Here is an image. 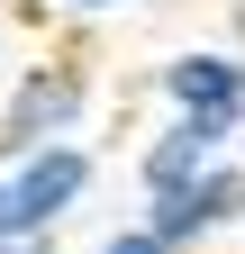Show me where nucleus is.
Instances as JSON below:
<instances>
[{
  "mask_svg": "<svg viewBox=\"0 0 245 254\" xmlns=\"http://www.w3.org/2000/svg\"><path fill=\"white\" fill-rule=\"evenodd\" d=\"M82 118H91V73L73 55H46L27 64L0 100V164H27L46 145H82Z\"/></svg>",
  "mask_w": 245,
  "mask_h": 254,
  "instance_id": "1",
  "label": "nucleus"
},
{
  "mask_svg": "<svg viewBox=\"0 0 245 254\" xmlns=\"http://www.w3.org/2000/svg\"><path fill=\"white\" fill-rule=\"evenodd\" d=\"M91 145H46L27 164H0V245H27V236H55L64 218L91 200Z\"/></svg>",
  "mask_w": 245,
  "mask_h": 254,
  "instance_id": "2",
  "label": "nucleus"
},
{
  "mask_svg": "<svg viewBox=\"0 0 245 254\" xmlns=\"http://www.w3.org/2000/svg\"><path fill=\"white\" fill-rule=\"evenodd\" d=\"M145 227H155L164 245H182V254L218 245L227 227H245V164L227 154L218 173H200V182H182V190H164V200H145Z\"/></svg>",
  "mask_w": 245,
  "mask_h": 254,
  "instance_id": "3",
  "label": "nucleus"
},
{
  "mask_svg": "<svg viewBox=\"0 0 245 254\" xmlns=\"http://www.w3.org/2000/svg\"><path fill=\"white\" fill-rule=\"evenodd\" d=\"M227 154H236V127H227V118H182V109H164V127L136 145V190H145V200H164V190L218 173Z\"/></svg>",
  "mask_w": 245,
  "mask_h": 254,
  "instance_id": "4",
  "label": "nucleus"
},
{
  "mask_svg": "<svg viewBox=\"0 0 245 254\" xmlns=\"http://www.w3.org/2000/svg\"><path fill=\"white\" fill-rule=\"evenodd\" d=\"M155 91H164V109H182V118L245 127V55H227V46H191V55L155 64Z\"/></svg>",
  "mask_w": 245,
  "mask_h": 254,
  "instance_id": "5",
  "label": "nucleus"
},
{
  "mask_svg": "<svg viewBox=\"0 0 245 254\" xmlns=\"http://www.w3.org/2000/svg\"><path fill=\"white\" fill-rule=\"evenodd\" d=\"M91 254H182V245H164V236H155V227L136 218V227H118V236H100Z\"/></svg>",
  "mask_w": 245,
  "mask_h": 254,
  "instance_id": "6",
  "label": "nucleus"
},
{
  "mask_svg": "<svg viewBox=\"0 0 245 254\" xmlns=\"http://www.w3.org/2000/svg\"><path fill=\"white\" fill-rule=\"evenodd\" d=\"M46 9H64V18H100V9H127V0H46Z\"/></svg>",
  "mask_w": 245,
  "mask_h": 254,
  "instance_id": "7",
  "label": "nucleus"
},
{
  "mask_svg": "<svg viewBox=\"0 0 245 254\" xmlns=\"http://www.w3.org/2000/svg\"><path fill=\"white\" fill-rule=\"evenodd\" d=\"M0 254H64V245H55V236H27V245H0Z\"/></svg>",
  "mask_w": 245,
  "mask_h": 254,
  "instance_id": "8",
  "label": "nucleus"
},
{
  "mask_svg": "<svg viewBox=\"0 0 245 254\" xmlns=\"http://www.w3.org/2000/svg\"><path fill=\"white\" fill-rule=\"evenodd\" d=\"M227 27H236V46H245V0H236V9H227Z\"/></svg>",
  "mask_w": 245,
  "mask_h": 254,
  "instance_id": "9",
  "label": "nucleus"
}]
</instances>
